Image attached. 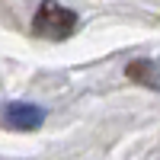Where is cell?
I'll use <instances>...</instances> for the list:
<instances>
[{
  "label": "cell",
  "instance_id": "1",
  "mask_svg": "<svg viewBox=\"0 0 160 160\" xmlns=\"http://www.w3.org/2000/svg\"><path fill=\"white\" fill-rule=\"evenodd\" d=\"M77 26H80V19L74 10H68L58 0H42V7L32 19V32L38 38H48V42H64L77 32Z\"/></svg>",
  "mask_w": 160,
  "mask_h": 160
},
{
  "label": "cell",
  "instance_id": "2",
  "mask_svg": "<svg viewBox=\"0 0 160 160\" xmlns=\"http://www.w3.org/2000/svg\"><path fill=\"white\" fill-rule=\"evenodd\" d=\"M3 122L10 128H16V131H35L45 122V109L42 106H32V102H10L3 109Z\"/></svg>",
  "mask_w": 160,
  "mask_h": 160
},
{
  "label": "cell",
  "instance_id": "3",
  "mask_svg": "<svg viewBox=\"0 0 160 160\" xmlns=\"http://www.w3.org/2000/svg\"><path fill=\"white\" fill-rule=\"evenodd\" d=\"M125 77L131 80V83L148 87V90H160V64H154V61H148V58L131 61L128 68H125Z\"/></svg>",
  "mask_w": 160,
  "mask_h": 160
}]
</instances>
